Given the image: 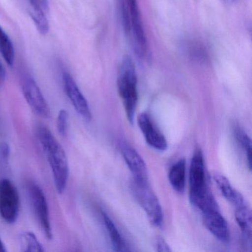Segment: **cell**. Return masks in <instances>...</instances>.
<instances>
[{
    "label": "cell",
    "instance_id": "6da1fadb",
    "mask_svg": "<svg viewBox=\"0 0 252 252\" xmlns=\"http://www.w3.org/2000/svg\"><path fill=\"white\" fill-rule=\"evenodd\" d=\"M36 136L49 162L56 188L62 194L65 189L69 175L68 161L65 152L51 130L44 125L38 126Z\"/></svg>",
    "mask_w": 252,
    "mask_h": 252
},
{
    "label": "cell",
    "instance_id": "7a4b0ae2",
    "mask_svg": "<svg viewBox=\"0 0 252 252\" xmlns=\"http://www.w3.org/2000/svg\"><path fill=\"white\" fill-rule=\"evenodd\" d=\"M189 198L201 212L218 205L208 187L203 155L199 148L194 151L190 165Z\"/></svg>",
    "mask_w": 252,
    "mask_h": 252
},
{
    "label": "cell",
    "instance_id": "3957f363",
    "mask_svg": "<svg viewBox=\"0 0 252 252\" xmlns=\"http://www.w3.org/2000/svg\"><path fill=\"white\" fill-rule=\"evenodd\" d=\"M118 89L126 112V117L133 123L138 105V79L135 64L129 57H125L119 65Z\"/></svg>",
    "mask_w": 252,
    "mask_h": 252
},
{
    "label": "cell",
    "instance_id": "277c9868",
    "mask_svg": "<svg viewBox=\"0 0 252 252\" xmlns=\"http://www.w3.org/2000/svg\"><path fill=\"white\" fill-rule=\"evenodd\" d=\"M125 26L126 32L131 33L132 45L138 57L145 56L147 50V36L140 15L137 0H126V7L125 8Z\"/></svg>",
    "mask_w": 252,
    "mask_h": 252
},
{
    "label": "cell",
    "instance_id": "5b68a950",
    "mask_svg": "<svg viewBox=\"0 0 252 252\" xmlns=\"http://www.w3.org/2000/svg\"><path fill=\"white\" fill-rule=\"evenodd\" d=\"M131 189L135 200L147 214L151 224L156 227H161L163 222V210L149 183L138 182L132 179Z\"/></svg>",
    "mask_w": 252,
    "mask_h": 252
},
{
    "label": "cell",
    "instance_id": "8992f818",
    "mask_svg": "<svg viewBox=\"0 0 252 252\" xmlns=\"http://www.w3.org/2000/svg\"><path fill=\"white\" fill-rule=\"evenodd\" d=\"M20 194L9 179L0 181V217L8 223H14L20 213Z\"/></svg>",
    "mask_w": 252,
    "mask_h": 252
},
{
    "label": "cell",
    "instance_id": "52a82bcc",
    "mask_svg": "<svg viewBox=\"0 0 252 252\" xmlns=\"http://www.w3.org/2000/svg\"><path fill=\"white\" fill-rule=\"evenodd\" d=\"M28 190L38 222L47 238L51 240L53 233L49 208L43 190L35 183H30L28 185Z\"/></svg>",
    "mask_w": 252,
    "mask_h": 252
},
{
    "label": "cell",
    "instance_id": "ba28073f",
    "mask_svg": "<svg viewBox=\"0 0 252 252\" xmlns=\"http://www.w3.org/2000/svg\"><path fill=\"white\" fill-rule=\"evenodd\" d=\"M23 92L26 101L32 110L40 117L48 119L51 116V110L43 94L37 83L32 78L25 79Z\"/></svg>",
    "mask_w": 252,
    "mask_h": 252
},
{
    "label": "cell",
    "instance_id": "9c48e42d",
    "mask_svg": "<svg viewBox=\"0 0 252 252\" xmlns=\"http://www.w3.org/2000/svg\"><path fill=\"white\" fill-rule=\"evenodd\" d=\"M202 212L203 224L218 240L223 243H229L231 239L229 226L218 206L209 208Z\"/></svg>",
    "mask_w": 252,
    "mask_h": 252
},
{
    "label": "cell",
    "instance_id": "30bf717a",
    "mask_svg": "<svg viewBox=\"0 0 252 252\" xmlns=\"http://www.w3.org/2000/svg\"><path fill=\"white\" fill-rule=\"evenodd\" d=\"M63 80L64 91L76 111L85 121H91L92 113L89 104L71 75L66 72L63 73Z\"/></svg>",
    "mask_w": 252,
    "mask_h": 252
},
{
    "label": "cell",
    "instance_id": "8fae6325",
    "mask_svg": "<svg viewBox=\"0 0 252 252\" xmlns=\"http://www.w3.org/2000/svg\"><path fill=\"white\" fill-rule=\"evenodd\" d=\"M138 125L146 141L150 147L162 152L167 149V141L164 135L148 113H142L138 116Z\"/></svg>",
    "mask_w": 252,
    "mask_h": 252
},
{
    "label": "cell",
    "instance_id": "7c38bea8",
    "mask_svg": "<svg viewBox=\"0 0 252 252\" xmlns=\"http://www.w3.org/2000/svg\"><path fill=\"white\" fill-rule=\"evenodd\" d=\"M121 152L133 175V180L141 183H149L147 165L139 153L126 143L121 144Z\"/></svg>",
    "mask_w": 252,
    "mask_h": 252
},
{
    "label": "cell",
    "instance_id": "4fadbf2b",
    "mask_svg": "<svg viewBox=\"0 0 252 252\" xmlns=\"http://www.w3.org/2000/svg\"><path fill=\"white\" fill-rule=\"evenodd\" d=\"M213 179L220 191L221 194L234 207L246 203L243 195L232 187L231 183L223 175L215 172L213 175Z\"/></svg>",
    "mask_w": 252,
    "mask_h": 252
},
{
    "label": "cell",
    "instance_id": "5bb4252c",
    "mask_svg": "<svg viewBox=\"0 0 252 252\" xmlns=\"http://www.w3.org/2000/svg\"><path fill=\"white\" fill-rule=\"evenodd\" d=\"M187 165L184 158L174 163L168 175L169 181L175 191L179 193L184 192L186 186V173H187Z\"/></svg>",
    "mask_w": 252,
    "mask_h": 252
},
{
    "label": "cell",
    "instance_id": "9a60e30c",
    "mask_svg": "<svg viewBox=\"0 0 252 252\" xmlns=\"http://www.w3.org/2000/svg\"><path fill=\"white\" fill-rule=\"evenodd\" d=\"M235 218L240 228H241L245 240L250 242L252 239V220L250 208L246 203L235 207Z\"/></svg>",
    "mask_w": 252,
    "mask_h": 252
},
{
    "label": "cell",
    "instance_id": "2e32d148",
    "mask_svg": "<svg viewBox=\"0 0 252 252\" xmlns=\"http://www.w3.org/2000/svg\"><path fill=\"white\" fill-rule=\"evenodd\" d=\"M102 218L114 250L117 251V252H127V251H129L125 240L122 238L120 232L116 228L111 218L105 212H102Z\"/></svg>",
    "mask_w": 252,
    "mask_h": 252
},
{
    "label": "cell",
    "instance_id": "e0dca14e",
    "mask_svg": "<svg viewBox=\"0 0 252 252\" xmlns=\"http://www.w3.org/2000/svg\"><path fill=\"white\" fill-rule=\"evenodd\" d=\"M0 54H2L5 63L13 66L15 60V50L8 35L0 26Z\"/></svg>",
    "mask_w": 252,
    "mask_h": 252
},
{
    "label": "cell",
    "instance_id": "ac0fdd59",
    "mask_svg": "<svg viewBox=\"0 0 252 252\" xmlns=\"http://www.w3.org/2000/svg\"><path fill=\"white\" fill-rule=\"evenodd\" d=\"M20 244L23 252H44L43 247L39 243L37 237L31 231H25L22 234L20 237Z\"/></svg>",
    "mask_w": 252,
    "mask_h": 252
},
{
    "label": "cell",
    "instance_id": "d6986e66",
    "mask_svg": "<svg viewBox=\"0 0 252 252\" xmlns=\"http://www.w3.org/2000/svg\"><path fill=\"white\" fill-rule=\"evenodd\" d=\"M29 13L38 32L42 35L48 34L50 27L49 22L46 17V12L42 10L30 7Z\"/></svg>",
    "mask_w": 252,
    "mask_h": 252
},
{
    "label": "cell",
    "instance_id": "ffe728a7",
    "mask_svg": "<svg viewBox=\"0 0 252 252\" xmlns=\"http://www.w3.org/2000/svg\"><path fill=\"white\" fill-rule=\"evenodd\" d=\"M235 136L237 141H238L239 145L244 151L247 159L248 165L251 170L252 169V143H251L250 137L239 126L235 127Z\"/></svg>",
    "mask_w": 252,
    "mask_h": 252
},
{
    "label": "cell",
    "instance_id": "44dd1931",
    "mask_svg": "<svg viewBox=\"0 0 252 252\" xmlns=\"http://www.w3.org/2000/svg\"><path fill=\"white\" fill-rule=\"evenodd\" d=\"M67 125H68V113L65 110H61L57 117V129L61 135L67 133Z\"/></svg>",
    "mask_w": 252,
    "mask_h": 252
},
{
    "label": "cell",
    "instance_id": "7402d4cb",
    "mask_svg": "<svg viewBox=\"0 0 252 252\" xmlns=\"http://www.w3.org/2000/svg\"><path fill=\"white\" fill-rule=\"evenodd\" d=\"M30 7L38 8L47 12L48 11V0H29Z\"/></svg>",
    "mask_w": 252,
    "mask_h": 252
},
{
    "label": "cell",
    "instance_id": "603a6c76",
    "mask_svg": "<svg viewBox=\"0 0 252 252\" xmlns=\"http://www.w3.org/2000/svg\"><path fill=\"white\" fill-rule=\"evenodd\" d=\"M156 250L158 252H172L170 247H169L168 243L165 241L163 237H158L156 243Z\"/></svg>",
    "mask_w": 252,
    "mask_h": 252
},
{
    "label": "cell",
    "instance_id": "cb8c5ba5",
    "mask_svg": "<svg viewBox=\"0 0 252 252\" xmlns=\"http://www.w3.org/2000/svg\"><path fill=\"white\" fill-rule=\"evenodd\" d=\"M10 148L6 143L0 144V158L2 160H6L9 157Z\"/></svg>",
    "mask_w": 252,
    "mask_h": 252
},
{
    "label": "cell",
    "instance_id": "d4e9b609",
    "mask_svg": "<svg viewBox=\"0 0 252 252\" xmlns=\"http://www.w3.org/2000/svg\"><path fill=\"white\" fill-rule=\"evenodd\" d=\"M5 77H6V73H5V68H4L1 62H0V85H2L3 83Z\"/></svg>",
    "mask_w": 252,
    "mask_h": 252
},
{
    "label": "cell",
    "instance_id": "484cf974",
    "mask_svg": "<svg viewBox=\"0 0 252 252\" xmlns=\"http://www.w3.org/2000/svg\"><path fill=\"white\" fill-rule=\"evenodd\" d=\"M6 252V249H5V245H4L3 242L0 239V252Z\"/></svg>",
    "mask_w": 252,
    "mask_h": 252
}]
</instances>
